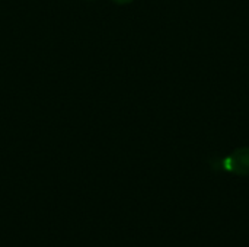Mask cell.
Listing matches in <instances>:
<instances>
[{
	"mask_svg": "<svg viewBox=\"0 0 249 247\" xmlns=\"http://www.w3.org/2000/svg\"><path fill=\"white\" fill-rule=\"evenodd\" d=\"M225 167L231 173L239 175V176H248L249 175V147H242L235 150L226 160Z\"/></svg>",
	"mask_w": 249,
	"mask_h": 247,
	"instance_id": "1",
	"label": "cell"
},
{
	"mask_svg": "<svg viewBox=\"0 0 249 247\" xmlns=\"http://www.w3.org/2000/svg\"><path fill=\"white\" fill-rule=\"evenodd\" d=\"M114 3H117V4H130L133 0H112Z\"/></svg>",
	"mask_w": 249,
	"mask_h": 247,
	"instance_id": "2",
	"label": "cell"
}]
</instances>
